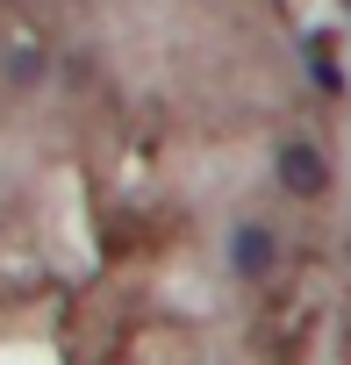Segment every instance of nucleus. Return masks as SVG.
<instances>
[{"label": "nucleus", "mask_w": 351, "mask_h": 365, "mask_svg": "<svg viewBox=\"0 0 351 365\" xmlns=\"http://www.w3.org/2000/svg\"><path fill=\"white\" fill-rule=\"evenodd\" d=\"M280 187L294 201H322L330 194V165H322L315 143H280Z\"/></svg>", "instance_id": "obj_1"}, {"label": "nucleus", "mask_w": 351, "mask_h": 365, "mask_svg": "<svg viewBox=\"0 0 351 365\" xmlns=\"http://www.w3.org/2000/svg\"><path fill=\"white\" fill-rule=\"evenodd\" d=\"M273 258H280V244H273L265 222H237V230H230V265H237V279H265Z\"/></svg>", "instance_id": "obj_2"}, {"label": "nucleus", "mask_w": 351, "mask_h": 365, "mask_svg": "<svg viewBox=\"0 0 351 365\" xmlns=\"http://www.w3.org/2000/svg\"><path fill=\"white\" fill-rule=\"evenodd\" d=\"M8 79H15V86H36V79H44V51H29V43H22V51L8 58Z\"/></svg>", "instance_id": "obj_3"}]
</instances>
